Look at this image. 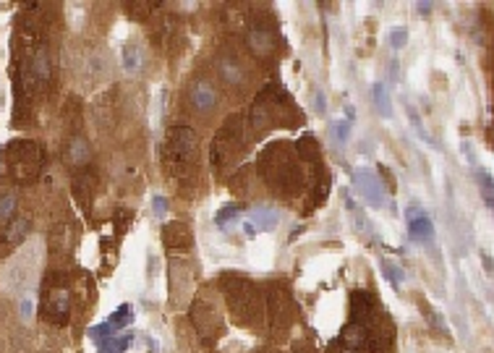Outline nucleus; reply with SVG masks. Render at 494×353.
<instances>
[{"label": "nucleus", "mask_w": 494, "mask_h": 353, "mask_svg": "<svg viewBox=\"0 0 494 353\" xmlns=\"http://www.w3.org/2000/svg\"><path fill=\"white\" fill-rule=\"evenodd\" d=\"M259 173L267 178V184L280 191L283 196H293L301 191L303 173L301 165L296 162L293 144L272 142L267 150L259 155Z\"/></svg>", "instance_id": "f257e3e1"}, {"label": "nucleus", "mask_w": 494, "mask_h": 353, "mask_svg": "<svg viewBox=\"0 0 494 353\" xmlns=\"http://www.w3.org/2000/svg\"><path fill=\"white\" fill-rule=\"evenodd\" d=\"M199 165V136L189 126L170 128L168 144H165V170L181 181L196 173Z\"/></svg>", "instance_id": "f03ea898"}, {"label": "nucleus", "mask_w": 494, "mask_h": 353, "mask_svg": "<svg viewBox=\"0 0 494 353\" xmlns=\"http://www.w3.org/2000/svg\"><path fill=\"white\" fill-rule=\"evenodd\" d=\"M293 105L288 100V94L280 89V86H264L257 100L252 105V113H249V128L262 134L264 128L269 126H285L283 116L285 113H293Z\"/></svg>", "instance_id": "7ed1b4c3"}, {"label": "nucleus", "mask_w": 494, "mask_h": 353, "mask_svg": "<svg viewBox=\"0 0 494 353\" xmlns=\"http://www.w3.org/2000/svg\"><path fill=\"white\" fill-rule=\"evenodd\" d=\"M6 165H9L11 176L16 178V181H34V178L40 176V168H43V150H40V144L32 142V139H16V142H11L6 147Z\"/></svg>", "instance_id": "20e7f679"}, {"label": "nucleus", "mask_w": 494, "mask_h": 353, "mask_svg": "<svg viewBox=\"0 0 494 353\" xmlns=\"http://www.w3.org/2000/svg\"><path fill=\"white\" fill-rule=\"evenodd\" d=\"M246 144V128H243V116H233L225 121L220 134L212 142V165L215 168H230L233 160L241 155Z\"/></svg>", "instance_id": "39448f33"}, {"label": "nucleus", "mask_w": 494, "mask_h": 353, "mask_svg": "<svg viewBox=\"0 0 494 353\" xmlns=\"http://www.w3.org/2000/svg\"><path fill=\"white\" fill-rule=\"evenodd\" d=\"M246 45L257 58H269L275 52V26L267 13L257 11L246 29Z\"/></svg>", "instance_id": "423d86ee"}, {"label": "nucleus", "mask_w": 494, "mask_h": 353, "mask_svg": "<svg viewBox=\"0 0 494 353\" xmlns=\"http://www.w3.org/2000/svg\"><path fill=\"white\" fill-rule=\"evenodd\" d=\"M220 102V94H218V86L212 84L210 79H193L191 84H189V105H191L193 113H199V116H210L212 110L218 108Z\"/></svg>", "instance_id": "0eeeda50"}, {"label": "nucleus", "mask_w": 494, "mask_h": 353, "mask_svg": "<svg viewBox=\"0 0 494 353\" xmlns=\"http://www.w3.org/2000/svg\"><path fill=\"white\" fill-rule=\"evenodd\" d=\"M50 79H52V58H50V50L45 47V45H40L37 50L32 52V58H29V63H26V89L32 92L34 86H45V84H50Z\"/></svg>", "instance_id": "6e6552de"}, {"label": "nucleus", "mask_w": 494, "mask_h": 353, "mask_svg": "<svg viewBox=\"0 0 494 353\" xmlns=\"http://www.w3.org/2000/svg\"><path fill=\"white\" fill-rule=\"evenodd\" d=\"M353 186H356V191H359L371 207H385L387 191L377 173H371V170H366V168H359L353 173Z\"/></svg>", "instance_id": "1a4fd4ad"}, {"label": "nucleus", "mask_w": 494, "mask_h": 353, "mask_svg": "<svg viewBox=\"0 0 494 353\" xmlns=\"http://www.w3.org/2000/svg\"><path fill=\"white\" fill-rule=\"evenodd\" d=\"M218 74L220 79L225 82L230 89H243V86L249 84V68L243 66V60L233 52H223L218 55Z\"/></svg>", "instance_id": "9d476101"}, {"label": "nucleus", "mask_w": 494, "mask_h": 353, "mask_svg": "<svg viewBox=\"0 0 494 353\" xmlns=\"http://www.w3.org/2000/svg\"><path fill=\"white\" fill-rule=\"evenodd\" d=\"M152 40L157 47L162 50H181V45H184V26L178 21L176 16H162L155 26V32H152Z\"/></svg>", "instance_id": "9b49d317"}, {"label": "nucleus", "mask_w": 494, "mask_h": 353, "mask_svg": "<svg viewBox=\"0 0 494 353\" xmlns=\"http://www.w3.org/2000/svg\"><path fill=\"white\" fill-rule=\"evenodd\" d=\"M405 223H408V233L413 241H419V244H432L434 241V225H432L429 215L421 210L419 204H410L405 210Z\"/></svg>", "instance_id": "f8f14e48"}, {"label": "nucleus", "mask_w": 494, "mask_h": 353, "mask_svg": "<svg viewBox=\"0 0 494 353\" xmlns=\"http://www.w3.org/2000/svg\"><path fill=\"white\" fill-rule=\"evenodd\" d=\"M43 311L47 320L66 322L68 314H71V293H68L66 288H50L47 296H45Z\"/></svg>", "instance_id": "ddd939ff"}, {"label": "nucleus", "mask_w": 494, "mask_h": 353, "mask_svg": "<svg viewBox=\"0 0 494 353\" xmlns=\"http://www.w3.org/2000/svg\"><path fill=\"white\" fill-rule=\"evenodd\" d=\"M131 320H134V309H131V306H120V309L113 311V314H110V317L102 322V325H97V327L92 330V335L94 337H110L113 332H116V330L126 327Z\"/></svg>", "instance_id": "4468645a"}, {"label": "nucleus", "mask_w": 494, "mask_h": 353, "mask_svg": "<svg viewBox=\"0 0 494 353\" xmlns=\"http://www.w3.org/2000/svg\"><path fill=\"white\" fill-rule=\"evenodd\" d=\"M162 235H165L168 249H189L191 246V228L186 223H168L162 228Z\"/></svg>", "instance_id": "2eb2a0df"}, {"label": "nucleus", "mask_w": 494, "mask_h": 353, "mask_svg": "<svg viewBox=\"0 0 494 353\" xmlns=\"http://www.w3.org/2000/svg\"><path fill=\"white\" fill-rule=\"evenodd\" d=\"M351 311H353L351 322H369V317L374 314V298H371V293L356 291L351 296Z\"/></svg>", "instance_id": "dca6fc26"}, {"label": "nucleus", "mask_w": 494, "mask_h": 353, "mask_svg": "<svg viewBox=\"0 0 494 353\" xmlns=\"http://www.w3.org/2000/svg\"><path fill=\"white\" fill-rule=\"evenodd\" d=\"M74 191H76V199L82 207H92V199H94V176L92 173H79L74 181Z\"/></svg>", "instance_id": "f3484780"}, {"label": "nucleus", "mask_w": 494, "mask_h": 353, "mask_svg": "<svg viewBox=\"0 0 494 353\" xmlns=\"http://www.w3.org/2000/svg\"><path fill=\"white\" fill-rule=\"evenodd\" d=\"M108 76V58L100 52H89L84 60V79L86 82H100Z\"/></svg>", "instance_id": "a211bd4d"}, {"label": "nucleus", "mask_w": 494, "mask_h": 353, "mask_svg": "<svg viewBox=\"0 0 494 353\" xmlns=\"http://www.w3.org/2000/svg\"><path fill=\"white\" fill-rule=\"evenodd\" d=\"M277 223H280V215L275 210H269V207H254L252 210V223L249 225L254 230H272Z\"/></svg>", "instance_id": "6ab92c4d"}, {"label": "nucleus", "mask_w": 494, "mask_h": 353, "mask_svg": "<svg viewBox=\"0 0 494 353\" xmlns=\"http://www.w3.org/2000/svg\"><path fill=\"white\" fill-rule=\"evenodd\" d=\"M26 230H29V218H13L9 223V228H6V233H3V244L9 246H16L24 241V235Z\"/></svg>", "instance_id": "aec40b11"}, {"label": "nucleus", "mask_w": 494, "mask_h": 353, "mask_svg": "<svg viewBox=\"0 0 494 353\" xmlns=\"http://www.w3.org/2000/svg\"><path fill=\"white\" fill-rule=\"evenodd\" d=\"M123 68H126L128 74H139L144 68V52L139 45L134 43L123 45Z\"/></svg>", "instance_id": "412c9836"}, {"label": "nucleus", "mask_w": 494, "mask_h": 353, "mask_svg": "<svg viewBox=\"0 0 494 353\" xmlns=\"http://www.w3.org/2000/svg\"><path fill=\"white\" fill-rule=\"evenodd\" d=\"M68 160L74 165H84L89 160V144L84 142V136H74L68 144Z\"/></svg>", "instance_id": "4be33fe9"}, {"label": "nucleus", "mask_w": 494, "mask_h": 353, "mask_svg": "<svg viewBox=\"0 0 494 353\" xmlns=\"http://www.w3.org/2000/svg\"><path fill=\"white\" fill-rule=\"evenodd\" d=\"M16 194H11V191H3L0 194V225H9L11 220H13V215H16Z\"/></svg>", "instance_id": "5701e85b"}, {"label": "nucleus", "mask_w": 494, "mask_h": 353, "mask_svg": "<svg viewBox=\"0 0 494 353\" xmlns=\"http://www.w3.org/2000/svg\"><path fill=\"white\" fill-rule=\"evenodd\" d=\"M293 150L301 155L303 160H319V142L314 136H301Z\"/></svg>", "instance_id": "b1692460"}, {"label": "nucleus", "mask_w": 494, "mask_h": 353, "mask_svg": "<svg viewBox=\"0 0 494 353\" xmlns=\"http://www.w3.org/2000/svg\"><path fill=\"white\" fill-rule=\"evenodd\" d=\"M374 102H377V110H379V116H382V118L393 116V102H390V94H387L385 84L374 86Z\"/></svg>", "instance_id": "393cba45"}, {"label": "nucleus", "mask_w": 494, "mask_h": 353, "mask_svg": "<svg viewBox=\"0 0 494 353\" xmlns=\"http://www.w3.org/2000/svg\"><path fill=\"white\" fill-rule=\"evenodd\" d=\"M128 345H131V335L105 337V343L100 345V353H123Z\"/></svg>", "instance_id": "a878e982"}, {"label": "nucleus", "mask_w": 494, "mask_h": 353, "mask_svg": "<svg viewBox=\"0 0 494 353\" xmlns=\"http://www.w3.org/2000/svg\"><path fill=\"white\" fill-rule=\"evenodd\" d=\"M382 272H385V278L390 280V286L395 288H400L403 283H405V272H403L398 264H393V262H382Z\"/></svg>", "instance_id": "bb28decb"}, {"label": "nucleus", "mask_w": 494, "mask_h": 353, "mask_svg": "<svg viewBox=\"0 0 494 353\" xmlns=\"http://www.w3.org/2000/svg\"><path fill=\"white\" fill-rule=\"evenodd\" d=\"M157 6H159V3H128V13H131V18L147 21V18H150V13L157 9Z\"/></svg>", "instance_id": "cd10ccee"}, {"label": "nucleus", "mask_w": 494, "mask_h": 353, "mask_svg": "<svg viewBox=\"0 0 494 353\" xmlns=\"http://www.w3.org/2000/svg\"><path fill=\"white\" fill-rule=\"evenodd\" d=\"M405 43H408V32H405V29H395V32H390V45H393V47H398V50H400V47H405Z\"/></svg>", "instance_id": "c85d7f7f"}, {"label": "nucleus", "mask_w": 494, "mask_h": 353, "mask_svg": "<svg viewBox=\"0 0 494 353\" xmlns=\"http://www.w3.org/2000/svg\"><path fill=\"white\" fill-rule=\"evenodd\" d=\"M478 184H484V199L486 204H492V176L486 170H478Z\"/></svg>", "instance_id": "c756f323"}, {"label": "nucleus", "mask_w": 494, "mask_h": 353, "mask_svg": "<svg viewBox=\"0 0 494 353\" xmlns=\"http://www.w3.org/2000/svg\"><path fill=\"white\" fill-rule=\"evenodd\" d=\"M238 204H230V207H225V210H220V215H218V223L220 225H225L228 220H235V215H238Z\"/></svg>", "instance_id": "7c9ffc66"}, {"label": "nucleus", "mask_w": 494, "mask_h": 353, "mask_svg": "<svg viewBox=\"0 0 494 353\" xmlns=\"http://www.w3.org/2000/svg\"><path fill=\"white\" fill-rule=\"evenodd\" d=\"M152 207H155V212H157V215H165V212H168V202H165L162 196H155Z\"/></svg>", "instance_id": "2f4dec72"}]
</instances>
